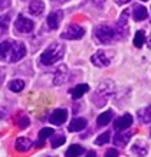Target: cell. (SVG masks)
I'll list each match as a JSON object with an SVG mask.
<instances>
[{
    "instance_id": "8",
    "label": "cell",
    "mask_w": 151,
    "mask_h": 157,
    "mask_svg": "<svg viewBox=\"0 0 151 157\" xmlns=\"http://www.w3.org/2000/svg\"><path fill=\"white\" fill-rule=\"evenodd\" d=\"M26 55V46L23 42H13V49L9 62H17Z\"/></svg>"
},
{
    "instance_id": "21",
    "label": "cell",
    "mask_w": 151,
    "mask_h": 157,
    "mask_svg": "<svg viewBox=\"0 0 151 157\" xmlns=\"http://www.w3.org/2000/svg\"><path fill=\"white\" fill-rule=\"evenodd\" d=\"M84 153V147L79 146V144H72L69 146V148H66V153L65 156L66 157H78Z\"/></svg>"
},
{
    "instance_id": "33",
    "label": "cell",
    "mask_w": 151,
    "mask_h": 157,
    "mask_svg": "<svg viewBox=\"0 0 151 157\" xmlns=\"http://www.w3.org/2000/svg\"><path fill=\"white\" fill-rule=\"evenodd\" d=\"M3 79H5V69L0 67V85H2V82H3Z\"/></svg>"
},
{
    "instance_id": "29",
    "label": "cell",
    "mask_w": 151,
    "mask_h": 157,
    "mask_svg": "<svg viewBox=\"0 0 151 157\" xmlns=\"http://www.w3.org/2000/svg\"><path fill=\"white\" fill-rule=\"evenodd\" d=\"M109 140H111V133H109V131H105V133H102L101 136H98V138L95 140V144H98V146H102V144L108 143Z\"/></svg>"
},
{
    "instance_id": "12",
    "label": "cell",
    "mask_w": 151,
    "mask_h": 157,
    "mask_svg": "<svg viewBox=\"0 0 151 157\" xmlns=\"http://www.w3.org/2000/svg\"><path fill=\"white\" fill-rule=\"evenodd\" d=\"M62 17H63V12H62V10H55V12H52V13L47 16V20H46L49 29L55 30V29L59 28V25H61V22H62Z\"/></svg>"
},
{
    "instance_id": "23",
    "label": "cell",
    "mask_w": 151,
    "mask_h": 157,
    "mask_svg": "<svg viewBox=\"0 0 151 157\" xmlns=\"http://www.w3.org/2000/svg\"><path fill=\"white\" fill-rule=\"evenodd\" d=\"M132 153L137 154V156H140V157H144L147 153H148V148H147V146L144 143L138 141V143H135L132 146Z\"/></svg>"
},
{
    "instance_id": "41",
    "label": "cell",
    "mask_w": 151,
    "mask_h": 157,
    "mask_svg": "<svg viewBox=\"0 0 151 157\" xmlns=\"http://www.w3.org/2000/svg\"><path fill=\"white\" fill-rule=\"evenodd\" d=\"M23 2H26V0H23Z\"/></svg>"
},
{
    "instance_id": "5",
    "label": "cell",
    "mask_w": 151,
    "mask_h": 157,
    "mask_svg": "<svg viewBox=\"0 0 151 157\" xmlns=\"http://www.w3.org/2000/svg\"><path fill=\"white\" fill-rule=\"evenodd\" d=\"M33 28H35L33 22L23 14H19L16 22H14V29H16V32H20V33H30Z\"/></svg>"
},
{
    "instance_id": "13",
    "label": "cell",
    "mask_w": 151,
    "mask_h": 157,
    "mask_svg": "<svg viewBox=\"0 0 151 157\" xmlns=\"http://www.w3.org/2000/svg\"><path fill=\"white\" fill-rule=\"evenodd\" d=\"M127 17H128V10H125L121 17H119L118 23H117V29H115V33H118L121 38H125L128 33V23H127Z\"/></svg>"
},
{
    "instance_id": "27",
    "label": "cell",
    "mask_w": 151,
    "mask_h": 157,
    "mask_svg": "<svg viewBox=\"0 0 151 157\" xmlns=\"http://www.w3.org/2000/svg\"><path fill=\"white\" fill-rule=\"evenodd\" d=\"M138 117H140V120H141L142 123H148L151 120V105L144 109H140L138 111Z\"/></svg>"
},
{
    "instance_id": "14",
    "label": "cell",
    "mask_w": 151,
    "mask_h": 157,
    "mask_svg": "<svg viewBox=\"0 0 151 157\" xmlns=\"http://www.w3.org/2000/svg\"><path fill=\"white\" fill-rule=\"evenodd\" d=\"M86 125H88V121H86L85 118H82V117H76V118H74L71 121L68 130L72 131V133H75V131H82V130L86 128Z\"/></svg>"
},
{
    "instance_id": "16",
    "label": "cell",
    "mask_w": 151,
    "mask_h": 157,
    "mask_svg": "<svg viewBox=\"0 0 151 157\" xmlns=\"http://www.w3.org/2000/svg\"><path fill=\"white\" fill-rule=\"evenodd\" d=\"M88 91H89V85H88V84H79V85L74 86L71 90V97L74 100H78V98H81L82 95H85Z\"/></svg>"
},
{
    "instance_id": "38",
    "label": "cell",
    "mask_w": 151,
    "mask_h": 157,
    "mask_svg": "<svg viewBox=\"0 0 151 157\" xmlns=\"http://www.w3.org/2000/svg\"><path fill=\"white\" fill-rule=\"evenodd\" d=\"M148 46H150V48H151V36H150V38H148Z\"/></svg>"
},
{
    "instance_id": "1",
    "label": "cell",
    "mask_w": 151,
    "mask_h": 157,
    "mask_svg": "<svg viewBox=\"0 0 151 157\" xmlns=\"http://www.w3.org/2000/svg\"><path fill=\"white\" fill-rule=\"evenodd\" d=\"M63 55H65V46L61 43H52L43 51L42 56H40V62L46 67H51V65H55L56 62L61 61Z\"/></svg>"
},
{
    "instance_id": "35",
    "label": "cell",
    "mask_w": 151,
    "mask_h": 157,
    "mask_svg": "<svg viewBox=\"0 0 151 157\" xmlns=\"http://www.w3.org/2000/svg\"><path fill=\"white\" fill-rule=\"evenodd\" d=\"M85 157H95V151H89L88 154H86Z\"/></svg>"
},
{
    "instance_id": "28",
    "label": "cell",
    "mask_w": 151,
    "mask_h": 157,
    "mask_svg": "<svg viewBox=\"0 0 151 157\" xmlns=\"http://www.w3.org/2000/svg\"><path fill=\"white\" fill-rule=\"evenodd\" d=\"M144 42H145V35H144L142 30H138L135 33V36H134V46L135 48H141L144 45Z\"/></svg>"
},
{
    "instance_id": "25",
    "label": "cell",
    "mask_w": 151,
    "mask_h": 157,
    "mask_svg": "<svg viewBox=\"0 0 151 157\" xmlns=\"http://www.w3.org/2000/svg\"><path fill=\"white\" fill-rule=\"evenodd\" d=\"M9 22H10L9 14H3V16H0V36H2V35H5L6 32H7Z\"/></svg>"
},
{
    "instance_id": "31",
    "label": "cell",
    "mask_w": 151,
    "mask_h": 157,
    "mask_svg": "<svg viewBox=\"0 0 151 157\" xmlns=\"http://www.w3.org/2000/svg\"><path fill=\"white\" fill-rule=\"evenodd\" d=\"M10 3H12V0H0V12L7 9L10 6Z\"/></svg>"
},
{
    "instance_id": "11",
    "label": "cell",
    "mask_w": 151,
    "mask_h": 157,
    "mask_svg": "<svg viewBox=\"0 0 151 157\" xmlns=\"http://www.w3.org/2000/svg\"><path fill=\"white\" fill-rule=\"evenodd\" d=\"M66 118H68L66 109L58 108L51 114V117H49V123L53 124V125H61V124H63L66 121Z\"/></svg>"
},
{
    "instance_id": "7",
    "label": "cell",
    "mask_w": 151,
    "mask_h": 157,
    "mask_svg": "<svg viewBox=\"0 0 151 157\" xmlns=\"http://www.w3.org/2000/svg\"><path fill=\"white\" fill-rule=\"evenodd\" d=\"M132 121H134V118H132L131 114H124V115H121L119 118L115 120L114 128L117 130V131H124V130H127V128L131 127Z\"/></svg>"
},
{
    "instance_id": "39",
    "label": "cell",
    "mask_w": 151,
    "mask_h": 157,
    "mask_svg": "<svg viewBox=\"0 0 151 157\" xmlns=\"http://www.w3.org/2000/svg\"><path fill=\"white\" fill-rule=\"evenodd\" d=\"M46 157H52V156H46Z\"/></svg>"
},
{
    "instance_id": "20",
    "label": "cell",
    "mask_w": 151,
    "mask_h": 157,
    "mask_svg": "<svg viewBox=\"0 0 151 157\" xmlns=\"http://www.w3.org/2000/svg\"><path fill=\"white\" fill-rule=\"evenodd\" d=\"M130 138H131V133H118L114 136V143L117 144V146H125V144L130 141Z\"/></svg>"
},
{
    "instance_id": "34",
    "label": "cell",
    "mask_w": 151,
    "mask_h": 157,
    "mask_svg": "<svg viewBox=\"0 0 151 157\" xmlns=\"http://www.w3.org/2000/svg\"><path fill=\"white\" fill-rule=\"evenodd\" d=\"M115 3L117 5H127V3H130V0H115Z\"/></svg>"
},
{
    "instance_id": "26",
    "label": "cell",
    "mask_w": 151,
    "mask_h": 157,
    "mask_svg": "<svg viewBox=\"0 0 151 157\" xmlns=\"http://www.w3.org/2000/svg\"><path fill=\"white\" fill-rule=\"evenodd\" d=\"M25 88V82L22 79H13L9 82V90L13 92H20Z\"/></svg>"
},
{
    "instance_id": "6",
    "label": "cell",
    "mask_w": 151,
    "mask_h": 157,
    "mask_svg": "<svg viewBox=\"0 0 151 157\" xmlns=\"http://www.w3.org/2000/svg\"><path fill=\"white\" fill-rule=\"evenodd\" d=\"M91 61H92V63H94L95 67L105 68L111 63V56H108V53L105 52V51H98V52H95L92 55Z\"/></svg>"
},
{
    "instance_id": "18",
    "label": "cell",
    "mask_w": 151,
    "mask_h": 157,
    "mask_svg": "<svg viewBox=\"0 0 151 157\" xmlns=\"http://www.w3.org/2000/svg\"><path fill=\"white\" fill-rule=\"evenodd\" d=\"M112 117H114V111H112V109L105 111V113H102V114L96 118V124H98L99 127H105V125H108V124H109V121L112 120Z\"/></svg>"
},
{
    "instance_id": "36",
    "label": "cell",
    "mask_w": 151,
    "mask_h": 157,
    "mask_svg": "<svg viewBox=\"0 0 151 157\" xmlns=\"http://www.w3.org/2000/svg\"><path fill=\"white\" fill-rule=\"evenodd\" d=\"M52 2H56V3H66V2H69V0H52Z\"/></svg>"
},
{
    "instance_id": "19",
    "label": "cell",
    "mask_w": 151,
    "mask_h": 157,
    "mask_svg": "<svg viewBox=\"0 0 151 157\" xmlns=\"http://www.w3.org/2000/svg\"><path fill=\"white\" fill-rule=\"evenodd\" d=\"M132 16H134V19L137 22H141V20L147 19L148 13H147V9L144 6H135L134 10H132Z\"/></svg>"
},
{
    "instance_id": "17",
    "label": "cell",
    "mask_w": 151,
    "mask_h": 157,
    "mask_svg": "<svg viewBox=\"0 0 151 157\" xmlns=\"http://www.w3.org/2000/svg\"><path fill=\"white\" fill-rule=\"evenodd\" d=\"M43 10H45V5H43V2L40 0H33L30 2V5H29V13L33 14V16H40L43 13Z\"/></svg>"
},
{
    "instance_id": "2",
    "label": "cell",
    "mask_w": 151,
    "mask_h": 157,
    "mask_svg": "<svg viewBox=\"0 0 151 157\" xmlns=\"http://www.w3.org/2000/svg\"><path fill=\"white\" fill-rule=\"evenodd\" d=\"M115 90V85H114L112 81H104L102 84H99L98 88L95 90L94 95H92V101L95 102L96 107H104L108 97L111 95Z\"/></svg>"
},
{
    "instance_id": "22",
    "label": "cell",
    "mask_w": 151,
    "mask_h": 157,
    "mask_svg": "<svg viewBox=\"0 0 151 157\" xmlns=\"http://www.w3.org/2000/svg\"><path fill=\"white\" fill-rule=\"evenodd\" d=\"M14 124L19 127V128H28V125H29V118H28V115L23 114V113H19V114L14 117Z\"/></svg>"
},
{
    "instance_id": "30",
    "label": "cell",
    "mask_w": 151,
    "mask_h": 157,
    "mask_svg": "<svg viewBox=\"0 0 151 157\" xmlns=\"http://www.w3.org/2000/svg\"><path fill=\"white\" fill-rule=\"evenodd\" d=\"M65 141H66V138L63 137L62 134H58V136H55V137L52 136V147L53 148L61 147L62 144H65Z\"/></svg>"
},
{
    "instance_id": "3",
    "label": "cell",
    "mask_w": 151,
    "mask_h": 157,
    "mask_svg": "<svg viewBox=\"0 0 151 157\" xmlns=\"http://www.w3.org/2000/svg\"><path fill=\"white\" fill-rule=\"evenodd\" d=\"M94 36L99 43L108 45V43H111L115 39L117 33H115V29H112L108 25H98L94 29Z\"/></svg>"
},
{
    "instance_id": "9",
    "label": "cell",
    "mask_w": 151,
    "mask_h": 157,
    "mask_svg": "<svg viewBox=\"0 0 151 157\" xmlns=\"http://www.w3.org/2000/svg\"><path fill=\"white\" fill-rule=\"evenodd\" d=\"M13 42L12 39L3 40L0 43V61H10V55H12V49H13Z\"/></svg>"
},
{
    "instance_id": "4",
    "label": "cell",
    "mask_w": 151,
    "mask_h": 157,
    "mask_svg": "<svg viewBox=\"0 0 151 157\" xmlns=\"http://www.w3.org/2000/svg\"><path fill=\"white\" fill-rule=\"evenodd\" d=\"M85 35V29L79 26V25H68L65 30L61 33L62 39H68V40H78V39L84 38Z\"/></svg>"
},
{
    "instance_id": "15",
    "label": "cell",
    "mask_w": 151,
    "mask_h": 157,
    "mask_svg": "<svg viewBox=\"0 0 151 157\" xmlns=\"http://www.w3.org/2000/svg\"><path fill=\"white\" fill-rule=\"evenodd\" d=\"M32 140L28 137H19L17 140H16V143H14V147H16V150L20 153H26L29 150V148L32 147Z\"/></svg>"
},
{
    "instance_id": "37",
    "label": "cell",
    "mask_w": 151,
    "mask_h": 157,
    "mask_svg": "<svg viewBox=\"0 0 151 157\" xmlns=\"http://www.w3.org/2000/svg\"><path fill=\"white\" fill-rule=\"evenodd\" d=\"M99 2H101V5L104 3V0H95V3H96V5H99Z\"/></svg>"
},
{
    "instance_id": "24",
    "label": "cell",
    "mask_w": 151,
    "mask_h": 157,
    "mask_svg": "<svg viewBox=\"0 0 151 157\" xmlns=\"http://www.w3.org/2000/svg\"><path fill=\"white\" fill-rule=\"evenodd\" d=\"M53 136V128H51V127H43L40 131H39V146L42 144V141L45 143V140H46L47 137H52Z\"/></svg>"
},
{
    "instance_id": "32",
    "label": "cell",
    "mask_w": 151,
    "mask_h": 157,
    "mask_svg": "<svg viewBox=\"0 0 151 157\" xmlns=\"http://www.w3.org/2000/svg\"><path fill=\"white\" fill-rule=\"evenodd\" d=\"M105 157H118V151L115 148H109L108 151L105 153Z\"/></svg>"
},
{
    "instance_id": "10",
    "label": "cell",
    "mask_w": 151,
    "mask_h": 157,
    "mask_svg": "<svg viewBox=\"0 0 151 157\" xmlns=\"http://www.w3.org/2000/svg\"><path fill=\"white\" fill-rule=\"evenodd\" d=\"M68 75H69V71L65 65H61V67L56 68V71L53 74V84L55 85H62L68 81Z\"/></svg>"
},
{
    "instance_id": "40",
    "label": "cell",
    "mask_w": 151,
    "mask_h": 157,
    "mask_svg": "<svg viewBox=\"0 0 151 157\" xmlns=\"http://www.w3.org/2000/svg\"><path fill=\"white\" fill-rule=\"evenodd\" d=\"M142 2H147V0H142Z\"/></svg>"
}]
</instances>
